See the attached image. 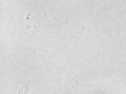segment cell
<instances>
[{
	"mask_svg": "<svg viewBox=\"0 0 126 94\" xmlns=\"http://www.w3.org/2000/svg\"><path fill=\"white\" fill-rule=\"evenodd\" d=\"M23 88V87H22V88H21V89H20V90L19 91V92H18V94H20V91H21V89H22Z\"/></svg>",
	"mask_w": 126,
	"mask_h": 94,
	"instance_id": "1",
	"label": "cell"
}]
</instances>
